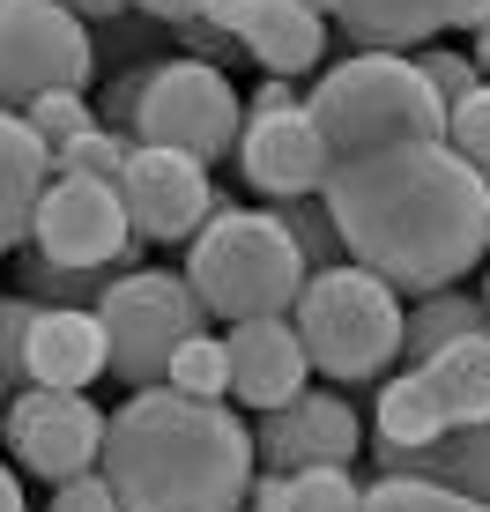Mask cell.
<instances>
[{"mask_svg": "<svg viewBox=\"0 0 490 512\" xmlns=\"http://www.w3.org/2000/svg\"><path fill=\"white\" fill-rule=\"evenodd\" d=\"M320 208L342 238V260L379 275L394 297L461 290V275H476L490 253V186L446 141L335 156L320 179Z\"/></svg>", "mask_w": 490, "mask_h": 512, "instance_id": "1", "label": "cell"}, {"mask_svg": "<svg viewBox=\"0 0 490 512\" xmlns=\"http://www.w3.org/2000/svg\"><path fill=\"white\" fill-rule=\"evenodd\" d=\"M97 475L119 512H238L253 490V431L223 401H186L142 386L104 416Z\"/></svg>", "mask_w": 490, "mask_h": 512, "instance_id": "2", "label": "cell"}, {"mask_svg": "<svg viewBox=\"0 0 490 512\" xmlns=\"http://www.w3.org/2000/svg\"><path fill=\"white\" fill-rule=\"evenodd\" d=\"M186 290L208 320L245 327V320H290L305 290V260L275 231L268 208H216L186 238Z\"/></svg>", "mask_w": 490, "mask_h": 512, "instance_id": "3", "label": "cell"}, {"mask_svg": "<svg viewBox=\"0 0 490 512\" xmlns=\"http://www.w3.org/2000/svg\"><path fill=\"white\" fill-rule=\"evenodd\" d=\"M305 119L320 134L327 164L387 149V141H446V104L424 90L409 52H349L305 90Z\"/></svg>", "mask_w": 490, "mask_h": 512, "instance_id": "4", "label": "cell"}, {"mask_svg": "<svg viewBox=\"0 0 490 512\" xmlns=\"http://www.w3.org/2000/svg\"><path fill=\"white\" fill-rule=\"evenodd\" d=\"M290 334L327 386L387 379V364L401 357V297L379 275L342 260V268L305 275V290L290 305Z\"/></svg>", "mask_w": 490, "mask_h": 512, "instance_id": "5", "label": "cell"}, {"mask_svg": "<svg viewBox=\"0 0 490 512\" xmlns=\"http://www.w3.org/2000/svg\"><path fill=\"white\" fill-rule=\"evenodd\" d=\"M90 312L104 327V372L127 386V394L164 386V364L179 357L194 334H208V312L194 305L186 275H171V268H134V275L104 282V297Z\"/></svg>", "mask_w": 490, "mask_h": 512, "instance_id": "6", "label": "cell"}, {"mask_svg": "<svg viewBox=\"0 0 490 512\" xmlns=\"http://www.w3.org/2000/svg\"><path fill=\"white\" fill-rule=\"evenodd\" d=\"M245 104L231 90V75L208 60H156L134 82L127 104V141L134 149H179L194 164H223L238 149Z\"/></svg>", "mask_w": 490, "mask_h": 512, "instance_id": "7", "label": "cell"}, {"mask_svg": "<svg viewBox=\"0 0 490 512\" xmlns=\"http://www.w3.org/2000/svg\"><path fill=\"white\" fill-rule=\"evenodd\" d=\"M90 75L97 45L60 0H0V112L52 90H90Z\"/></svg>", "mask_w": 490, "mask_h": 512, "instance_id": "8", "label": "cell"}, {"mask_svg": "<svg viewBox=\"0 0 490 512\" xmlns=\"http://www.w3.org/2000/svg\"><path fill=\"white\" fill-rule=\"evenodd\" d=\"M30 253L67 275H134L142 268V238L127 231V208L112 186L90 179H52L38 216H30Z\"/></svg>", "mask_w": 490, "mask_h": 512, "instance_id": "9", "label": "cell"}, {"mask_svg": "<svg viewBox=\"0 0 490 512\" xmlns=\"http://www.w3.org/2000/svg\"><path fill=\"white\" fill-rule=\"evenodd\" d=\"M0 446H8L15 475H38V483H75V475H90L97 453H104V409H97L90 394L23 386V394H8Z\"/></svg>", "mask_w": 490, "mask_h": 512, "instance_id": "10", "label": "cell"}, {"mask_svg": "<svg viewBox=\"0 0 490 512\" xmlns=\"http://www.w3.org/2000/svg\"><path fill=\"white\" fill-rule=\"evenodd\" d=\"M112 193H119L127 231L142 238V245H186L223 208L208 164H194V156H179V149H134Z\"/></svg>", "mask_w": 490, "mask_h": 512, "instance_id": "11", "label": "cell"}, {"mask_svg": "<svg viewBox=\"0 0 490 512\" xmlns=\"http://www.w3.org/2000/svg\"><path fill=\"white\" fill-rule=\"evenodd\" d=\"M364 453V423L342 401V386H305L283 409L253 423V475H297V468H349Z\"/></svg>", "mask_w": 490, "mask_h": 512, "instance_id": "12", "label": "cell"}, {"mask_svg": "<svg viewBox=\"0 0 490 512\" xmlns=\"http://www.w3.org/2000/svg\"><path fill=\"white\" fill-rule=\"evenodd\" d=\"M238 164H245V186L268 208L305 201V193H320V179H327V149H320V134H312L305 104H290V112H245Z\"/></svg>", "mask_w": 490, "mask_h": 512, "instance_id": "13", "label": "cell"}, {"mask_svg": "<svg viewBox=\"0 0 490 512\" xmlns=\"http://www.w3.org/2000/svg\"><path fill=\"white\" fill-rule=\"evenodd\" d=\"M223 364H231V386H223V394H231L238 409H253V416L283 409L290 394L312 386V364H305V349H297L290 320H245V327H231V334H223Z\"/></svg>", "mask_w": 490, "mask_h": 512, "instance_id": "14", "label": "cell"}, {"mask_svg": "<svg viewBox=\"0 0 490 512\" xmlns=\"http://www.w3.org/2000/svg\"><path fill=\"white\" fill-rule=\"evenodd\" d=\"M335 23L342 38H357V52H409L446 30H483L490 0H342Z\"/></svg>", "mask_w": 490, "mask_h": 512, "instance_id": "15", "label": "cell"}, {"mask_svg": "<svg viewBox=\"0 0 490 512\" xmlns=\"http://www.w3.org/2000/svg\"><path fill=\"white\" fill-rule=\"evenodd\" d=\"M97 372H104V327H97V312H60V305L30 312V342H23V379L30 386L90 394Z\"/></svg>", "mask_w": 490, "mask_h": 512, "instance_id": "16", "label": "cell"}, {"mask_svg": "<svg viewBox=\"0 0 490 512\" xmlns=\"http://www.w3.org/2000/svg\"><path fill=\"white\" fill-rule=\"evenodd\" d=\"M238 45L260 60L268 82H297L327 60V15H312L305 0H260L253 23L238 30Z\"/></svg>", "mask_w": 490, "mask_h": 512, "instance_id": "17", "label": "cell"}, {"mask_svg": "<svg viewBox=\"0 0 490 512\" xmlns=\"http://www.w3.org/2000/svg\"><path fill=\"white\" fill-rule=\"evenodd\" d=\"M379 475H409V483H446L461 498L490 505V423H468V431H446L439 446L424 453H394V446H372Z\"/></svg>", "mask_w": 490, "mask_h": 512, "instance_id": "18", "label": "cell"}, {"mask_svg": "<svg viewBox=\"0 0 490 512\" xmlns=\"http://www.w3.org/2000/svg\"><path fill=\"white\" fill-rule=\"evenodd\" d=\"M45 186H52V156H45V141L30 134L15 112H0V253H23L30 216H38Z\"/></svg>", "mask_w": 490, "mask_h": 512, "instance_id": "19", "label": "cell"}, {"mask_svg": "<svg viewBox=\"0 0 490 512\" xmlns=\"http://www.w3.org/2000/svg\"><path fill=\"white\" fill-rule=\"evenodd\" d=\"M416 379L431 386L446 431H468V423H490V334H468V342L439 349L431 364H416Z\"/></svg>", "mask_w": 490, "mask_h": 512, "instance_id": "20", "label": "cell"}, {"mask_svg": "<svg viewBox=\"0 0 490 512\" xmlns=\"http://www.w3.org/2000/svg\"><path fill=\"white\" fill-rule=\"evenodd\" d=\"M468 334H490V312H483V297H468V290H431V297H416L409 312H401V372H416V364H431L439 349L453 342H468Z\"/></svg>", "mask_w": 490, "mask_h": 512, "instance_id": "21", "label": "cell"}, {"mask_svg": "<svg viewBox=\"0 0 490 512\" xmlns=\"http://www.w3.org/2000/svg\"><path fill=\"white\" fill-rule=\"evenodd\" d=\"M446 438V416L431 401V386L416 372L401 379H379V409H372V446H394V453H424Z\"/></svg>", "mask_w": 490, "mask_h": 512, "instance_id": "22", "label": "cell"}, {"mask_svg": "<svg viewBox=\"0 0 490 512\" xmlns=\"http://www.w3.org/2000/svg\"><path fill=\"white\" fill-rule=\"evenodd\" d=\"M364 483L349 468H297V475H253L245 505L260 512H357Z\"/></svg>", "mask_w": 490, "mask_h": 512, "instance_id": "23", "label": "cell"}, {"mask_svg": "<svg viewBox=\"0 0 490 512\" xmlns=\"http://www.w3.org/2000/svg\"><path fill=\"white\" fill-rule=\"evenodd\" d=\"M268 216H275V231H283V238L297 245L305 275H320V268H342V238H335V223H327L320 193H305V201H275Z\"/></svg>", "mask_w": 490, "mask_h": 512, "instance_id": "24", "label": "cell"}, {"mask_svg": "<svg viewBox=\"0 0 490 512\" xmlns=\"http://www.w3.org/2000/svg\"><path fill=\"white\" fill-rule=\"evenodd\" d=\"M134 141L119 127H90L75 134L67 149H52V179H90V186H119V171H127Z\"/></svg>", "mask_w": 490, "mask_h": 512, "instance_id": "25", "label": "cell"}, {"mask_svg": "<svg viewBox=\"0 0 490 512\" xmlns=\"http://www.w3.org/2000/svg\"><path fill=\"white\" fill-rule=\"evenodd\" d=\"M164 386H171V394H186V401H223V386H231L223 334H194V342L164 364Z\"/></svg>", "mask_w": 490, "mask_h": 512, "instance_id": "26", "label": "cell"}, {"mask_svg": "<svg viewBox=\"0 0 490 512\" xmlns=\"http://www.w3.org/2000/svg\"><path fill=\"white\" fill-rule=\"evenodd\" d=\"M357 512H490V505L461 498V490H446V483H409V475H379V483L357 498Z\"/></svg>", "mask_w": 490, "mask_h": 512, "instance_id": "27", "label": "cell"}, {"mask_svg": "<svg viewBox=\"0 0 490 512\" xmlns=\"http://www.w3.org/2000/svg\"><path fill=\"white\" fill-rule=\"evenodd\" d=\"M15 119H23V127L45 141V156H52V149H67L75 134H90V127H97V112H90V97H82V90H52V97H30Z\"/></svg>", "mask_w": 490, "mask_h": 512, "instance_id": "28", "label": "cell"}, {"mask_svg": "<svg viewBox=\"0 0 490 512\" xmlns=\"http://www.w3.org/2000/svg\"><path fill=\"white\" fill-rule=\"evenodd\" d=\"M446 149L461 156V164L476 171L483 186H490V82H483L476 97H461V104L446 112Z\"/></svg>", "mask_w": 490, "mask_h": 512, "instance_id": "29", "label": "cell"}, {"mask_svg": "<svg viewBox=\"0 0 490 512\" xmlns=\"http://www.w3.org/2000/svg\"><path fill=\"white\" fill-rule=\"evenodd\" d=\"M409 60H416V75H424V90L439 97L446 112H453V104H461V97H476V90H483V75H476V67H468V52H446V45H431V52H409Z\"/></svg>", "mask_w": 490, "mask_h": 512, "instance_id": "30", "label": "cell"}, {"mask_svg": "<svg viewBox=\"0 0 490 512\" xmlns=\"http://www.w3.org/2000/svg\"><path fill=\"white\" fill-rule=\"evenodd\" d=\"M30 297H0V394H23V342H30Z\"/></svg>", "mask_w": 490, "mask_h": 512, "instance_id": "31", "label": "cell"}, {"mask_svg": "<svg viewBox=\"0 0 490 512\" xmlns=\"http://www.w3.org/2000/svg\"><path fill=\"white\" fill-rule=\"evenodd\" d=\"M45 512H119V498H112V483L90 468V475H75V483H52Z\"/></svg>", "mask_w": 490, "mask_h": 512, "instance_id": "32", "label": "cell"}, {"mask_svg": "<svg viewBox=\"0 0 490 512\" xmlns=\"http://www.w3.org/2000/svg\"><path fill=\"white\" fill-rule=\"evenodd\" d=\"M171 30H179V45H186V60H208V67H216V60H223V52H231V38H223V30H208V23H201V15H194V23H171Z\"/></svg>", "mask_w": 490, "mask_h": 512, "instance_id": "33", "label": "cell"}, {"mask_svg": "<svg viewBox=\"0 0 490 512\" xmlns=\"http://www.w3.org/2000/svg\"><path fill=\"white\" fill-rule=\"evenodd\" d=\"M253 8H260V0H201V23H208V30H223V38L238 45V30L253 23Z\"/></svg>", "mask_w": 490, "mask_h": 512, "instance_id": "34", "label": "cell"}, {"mask_svg": "<svg viewBox=\"0 0 490 512\" xmlns=\"http://www.w3.org/2000/svg\"><path fill=\"white\" fill-rule=\"evenodd\" d=\"M127 8H134V15H149V23H164V30H171V23H194V15H201V0H127Z\"/></svg>", "mask_w": 490, "mask_h": 512, "instance_id": "35", "label": "cell"}, {"mask_svg": "<svg viewBox=\"0 0 490 512\" xmlns=\"http://www.w3.org/2000/svg\"><path fill=\"white\" fill-rule=\"evenodd\" d=\"M60 8L90 30V23H119V15H127V0H60Z\"/></svg>", "mask_w": 490, "mask_h": 512, "instance_id": "36", "label": "cell"}, {"mask_svg": "<svg viewBox=\"0 0 490 512\" xmlns=\"http://www.w3.org/2000/svg\"><path fill=\"white\" fill-rule=\"evenodd\" d=\"M290 104H305V97H297V82H260L245 112H290Z\"/></svg>", "mask_w": 490, "mask_h": 512, "instance_id": "37", "label": "cell"}, {"mask_svg": "<svg viewBox=\"0 0 490 512\" xmlns=\"http://www.w3.org/2000/svg\"><path fill=\"white\" fill-rule=\"evenodd\" d=\"M0 512H30V498H23V475H15L8 461H0Z\"/></svg>", "mask_w": 490, "mask_h": 512, "instance_id": "38", "label": "cell"}, {"mask_svg": "<svg viewBox=\"0 0 490 512\" xmlns=\"http://www.w3.org/2000/svg\"><path fill=\"white\" fill-rule=\"evenodd\" d=\"M468 38H476V45H468V67H476V75L490 82V23H483V30H468Z\"/></svg>", "mask_w": 490, "mask_h": 512, "instance_id": "39", "label": "cell"}, {"mask_svg": "<svg viewBox=\"0 0 490 512\" xmlns=\"http://www.w3.org/2000/svg\"><path fill=\"white\" fill-rule=\"evenodd\" d=\"M305 8H312V15H335V8H342V0H305Z\"/></svg>", "mask_w": 490, "mask_h": 512, "instance_id": "40", "label": "cell"}, {"mask_svg": "<svg viewBox=\"0 0 490 512\" xmlns=\"http://www.w3.org/2000/svg\"><path fill=\"white\" fill-rule=\"evenodd\" d=\"M483 312H490V253H483Z\"/></svg>", "mask_w": 490, "mask_h": 512, "instance_id": "41", "label": "cell"}, {"mask_svg": "<svg viewBox=\"0 0 490 512\" xmlns=\"http://www.w3.org/2000/svg\"><path fill=\"white\" fill-rule=\"evenodd\" d=\"M0 416H8V394H0Z\"/></svg>", "mask_w": 490, "mask_h": 512, "instance_id": "42", "label": "cell"}, {"mask_svg": "<svg viewBox=\"0 0 490 512\" xmlns=\"http://www.w3.org/2000/svg\"><path fill=\"white\" fill-rule=\"evenodd\" d=\"M238 512H260V505H238Z\"/></svg>", "mask_w": 490, "mask_h": 512, "instance_id": "43", "label": "cell"}]
</instances>
